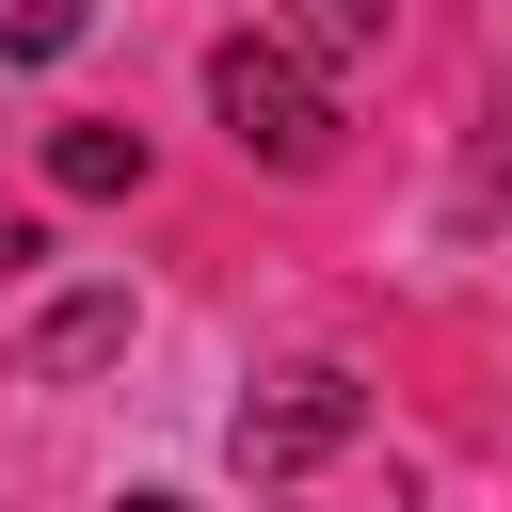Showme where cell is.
<instances>
[{
	"label": "cell",
	"mask_w": 512,
	"mask_h": 512,
	"mask_svg": "<svg viewBox=\"0 0 512 512\" xmlns=\"http://www.w3.org/2000/svg\"><path fill=\"white\" fill-rule=\"evenodd\" d=\"M208 112H224V128H240V160H272V176H320V160H336L320 48H288V32H240V48H208Z\"/></svg>",
	"instance_id": "obj_1"
},
{
	"label": "cell",
	"mask_w": 512,
	"mask_h": 512,
	"mask_svg": "<svg viewBox=\"0 0 512 512\" xmlns=\"http://www.w3.org/2000/svg\"><path fill=\"white\" fill-rule=\"evenodd\" d=\"M352 416H368V400H352V368H272V384L240 400V432H224V448H240V480H304V464H336V448H352Z\"/></svg>",
	"instance_id": "obj_2"
},
{
	"label": "cell",
	"mask_w": 512,
	"mask_h": 512,
	"mask_svg": "<svg viewBox=\"0 0 512 512\" xmlns=\"http://www.w3.org/2000/svg\"><path fill=\"white\" fill-rule=\"evenodd\" d=\"M48 192H144V128H112V112H80V128H48Z\"/></svg>",
	"instance_id": "obj_3"
},
{
	"label": "cell",
	"mask_w": 512,
	"mask_h": 512,
	"mask_svg": "<svg viewBox=\"0 0 512 512\" xmlns=\"http://www.w3.org/2000/svg\"><path fill=\"white\" fill-rule=\"evenodd\" d=\"M464 224H512V64L480 96V144H464Z\"/></svg>",
	"instance_id": "obj_4"
},
{
	"label": "cell",
	"mask_w": 512,
	"mask_h": 512,
	"mask_svg": "<svg viewBox=\"0 0 512 512\" xmlns=\"http://www.w3.org/2000/svg\"><path fill=\"white\" fill-rule=\"evenodd\" d=\"M384 16H400V0H288V48L352 64V48H384Z\"/></svg>",
	"instance_id": "obj_5"
},
{
	"label": "cell",
	"mask_w": 512,
	"mask_h": 512,
	"mask_svg": "<svg viewBox=\"0 0 512 512\" xmlns=\"http://www.w3.org/2000/svg\"><path fill=\"white\" fill-rule=\"evenodd\" d=\"M96 0H0V64H64Z\"/></svg>",
	"instance_id": "obj_6"
},
{
	"label": "cell",
	"mask_w": 512,
	"mask_h": 512,
	"mask_svg": "<svg viewBox=\"0 0 512 512\" xmlns=\"http://www.w3.org/2000/svg\"><path fill=\"white\" fill-rule=\"evenodd\" d=\"M16 256H32V224H16V208H0V272H16Z\"/></svg>",
	"instance_id": "obj_7"
},
{
	"label": "cell",
	"mask_w": 512,
	"mask_h": 512,
	"mask_svg": "<svg viewBox=\"0 0 512 512\" xmlns=\"http://www.w3.org/2000/svg\"><path fill=\"white\" fill-rule=\"evenodd\" d=\"M128 512H176V496H128Z\"/></svg>",
	"instance_id": "obj_8"
}]
</instances>
